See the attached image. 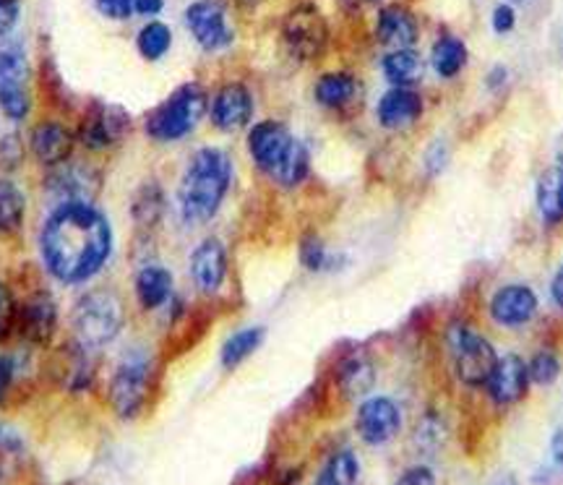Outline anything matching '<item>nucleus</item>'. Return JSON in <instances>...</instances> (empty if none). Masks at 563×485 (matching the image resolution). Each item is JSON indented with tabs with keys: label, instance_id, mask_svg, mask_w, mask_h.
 <instances>
[{
	"label": "nucleus",
	"instance_id": "4468645a",
	"mask_svg": "<svg viewBox=\"0 0 563 485\" xmlns=\"http://www.w3.org/2000/svg\"><path fill=\"white\" fill-rule=\"evenodd\" d=\"M254 118V94L241 81L220 86L212 99V126L222 133H235Z\"/></svg>",
	"mask_w": 563,
	"mask_h": 485
},
{
	"label": "nucleus",
	"instance_id": "79ce46f5",
	"mask_svg": "<svg viewBox=\"0 0 563 485\" xmlns=\"http://www.w3.org/2000/svg\"><path fill=\"white\" fill-rule=\"evenodd\" d=\"M395 485H436V475L429 468H410Z\"/></svg>",
	"mask_w": 563,
	"mask_h": 485
},
{
	"label": "nucleus",
	"instance_id": "6ab92c4d",
	"mask_svg": "<svg viewBox=\"0 0 563 485\" xmlns=\"http://www.w3.org/2000/svg\"><path fill=\"white\" fill-rule=\"evenodd\" d=\"M420 116H423V97L412 92L410 86H395V90H389L378 99L376 118L389 131L412 126Z\"/></svg>",
	"mask_w": 563,
	"mask_h": 485
},
{
	"label": "nucleus",
	"instance_id": "473e14b6",
	"mask_svg": "<svg viewBox=\"0 0 563 485\" xmlns=\"http://www.w3.org/2000/svg\"><path fill=\"white\" fill-rule=\"evenodd\" d=\"M162 209H165V199H162L157 186H144L139 191V197L133 199V220L139 225H154L160 220Z\"/></svg>",
	"mask_w": 563,
	"mask_h": 485
},
{
	"label": "nucleus",
	"instance_id": "b1692460",
	"mask_svg": "<svg viewBox=\"0 0 563 485\" xmlns=\"http://www.w3.org/2000/svg\"><path fill=\"white\" fill-rule=\"evenodd\" d=\"M382 69H384V76L395 86L418 84L425 73L423 58H420L412 47H404V50H389V56L384 58Z\"/></svg>",
	"mask_w": 563,
	"mask_h": 485
},
{
	"label": "nucleus",
	"instance_id": "f8f14e48",
	"mask_svg": "<svg viewBox=\"0 0 563 485\" xmlns=\"http://www.w3.org/2000/svg\"><path fill=\"white\" fill-rule=\"evenodd\" d=\"M77 131L60 123V120H43L32 128L30 133V152L39 165L52 170V167L71 162L77 150Z\"/></svg>",
	"mask_w": 563,
	"mask_h": 485
},
{
	"label": "nucleus",
	"instance_id": "0eeeda50",
	"mask_svg": "<svg viewBox=\"0 0 563 485\" xmlns=\"http://www.w3.org/2000/svg\"><path fill=\"white\" fill-rule=\"evenodd\" d=\"M128 131H131V118L120 107L94 103L79 120L77 141L86 152H107L118 146Z\"/></svg>",
	"mask_w": 563,
	"mask_h": 485
},
{
	"label": "nucleus",
	"instance_id": "37998d69",
	"mask_svg": "<svg viewBox=\"0 0 563 485\" xmlns=\"http://www.w3.org/2000/svg\"><path fill=\"white\" fill-rule=\"evenodd\" d=\"M165 9V0H133V13L136 16H157Z\"/></svg>",
	"mask_w": 563,
	"mask_h": 485
},
{
	"label": "nucleus",
	"instance_id": "7ed1b4c3",
	"mask_svg": "<svg viewBox=\"0 0 563 485\" xmlns=\"http://www.w3.org/2000/svg\"><path fill=\"white\" fill-rule=\"evenodd\" d=\"M124 298L110 287H94L79 295L71 311V327L84 347H105L124 332Z\"/></svg>",
	"mask_w": 563,
	"mask_h": 485
},
{
	"label": "nucleus",
	"instance_id": "de8ad7c7",
	"mask_svg": "<svg viewBox=\"0 0 563 485\" xmlns=\"http://www.w3.org/2000/svg\"><path fill=\"white\" fill-rule=\"evenodd\" d=\"M555 157H559V165H561V170H563V137L559 139V146H555Z\"/></svg>",
	"mask_w": 563,
	"mask_h": 485
},
{
	"label": "nucleus",
	"instance_id": "ddd939ff",
	"mask_svg": "<svg viewBox=\"0 0 563 485\" xmlns=\"http://www.w3.org/2000/svg\"><path fill=\"white\" fill-rule=\"evenodd\" d=\"M293 141L295 137L288 131V126L280 123V120H261V123L250 128L248 152L250 157H254L256 167L271 178L277 167H280V162L284 159V154L293 146Z\"/></svg>",
	"mask_w": 563,
	"mask_h": 485
},
{
	"label": "nucleus",
	"instance_id": "393cba45",
	"mask_svg": "<svg viewBox=\"0 0 563 485\" xmlns=\"http://www.w3.org/2000/svg\"><path fill=\"white\" fill-rule=\"evenodd\" d=\"M538 206L542 220L551 222H563V170L555 167V170L542 173L538 180Z\"/></svg>",
	"mask_w": 563,
	"mask_h": 485
},
{
	"label": "nucleus",
	"instance_id": "6e6552de",
	"mask_svg": "<svg viewBox=\"0 0 563 485\" xmlns=\"http://www.w3.org/2000/svg\"><path fill=\"white\" fill-rule=\"evenodd\" d=\"M451 345L454 366H457L459 379H462L467 387H485L499 363V355L491 342H488L483 334L462 327L454 332Z\"/></svg>",
	"mask_w": 563,
	"mask_h": 485
},
{
	"label": "nucleus",
	"instance_id": "5701e85b",
	"mask_svg": "<svg viewBox=\"0 0 563 485\" xmlns=\"http://www.w3.org/2000/svg\"><path fill=\"white\" fill-rule=\"evenodd\" d=\"M26 222V197L11 178H0V235H16Z\"/></svg>",
	"mask_w": 563,
	"mask_h": 485
},
{
	"label": "nucleus",
	"instance_id": "7c9ffc66",
	"mask_svg": "<svg viewBox=\"0 0 563 485\" xmlns=\"http://www.w3.org/2000/svg\"><path fill=\"white\" fill-rule=\"evenodd\" d=\"M0 113L11 123H22L32 116V94L26 90L24 81H9L0 84Z\"/></svg>",
	"mask_w": 563,
	"mask_h": 485
},
{
	"label": "nucleus",
	"instance_id": "a18cd8bd",
	"mask_svg": "<svg viewBox=\"0 0 563 485\" xmlns=\"http://www.w3.org/2000/svg\"><path fill=\"white\" fill-rule=\"evenodd\" d=\"M553 300L563 308V267L559 269V274H555L553 280Z\"/></svg>",
	"mask_w": 563,
	"mask_h": 485
},
{
	"label": "nucleus",
	"instance_id": "c85d7f7f",
	"mask_svg": "<svg viewBox=\"0 0 563 485\" xmlns=\"http://www.w3.org/2000/svg\"><path fill=\"white\" fill-rule=\"evenodd\" d=\"M357 475H361V462L350 449H342L329 457L316 477V485H355Z\"/></svg>",
	"mask_w": 563,
	"mask_h": 485
},
{
	"label": "nucleus",
	"instance_id": "f257e3e1",
	"mask_svg": "<svg viewBox=\"0 0 563 485\" xmlns=\"http://www.w3.org/2000/svg\"><path fill=\"white\" fill-rule=\"evenodd\" d=\"M39 256L60 285H84L97 277L113 256V225L86 201L58 204L39 230Z\"/></svg>",
	"mask_w": 563,
	"mask_h": 485
},
{
	"label": "nucleus",
	"instance_id": "ea45409f",
	"mask_svg": "<svg viewBox=\"0 0 563 485\" xmlns=\"http://www.w3.org/2000/svg\"><path fill=\"white\" fill-rule=\"evenodd\" d=\"M13 379H16V360L9 353H0V404L9 397Z\"/></svg>",
	"mask_w": 563,
	"mask_h": 485
},
{
	"label": "nucleus",
	"instance_id": "a211bd4d",
	"mask_svg": "<svg viewBox=\"0 0 563 485\" xmlns=\"http://www.w3.org/2000/svg\"><path fill=\"white\" fill-rule=\"evenodd\" d=\"M538 311V298L530 287L508 285L501 287L491 300V316L501 327H521Z\"/></svg>",
	"mask_w": 563,
	"mask_h": 485
},
{
	"label": "nucleus",
	"instance_id": "f704fd0d",
	"mask_svg": "<svg viewBox=\"0 0 563 485\" xmlns=\"http://www.w3.org/2000/svg\"><path fill=\"white\" fill-rule=\"evenodd\" d=\"M19 327V303L11 287L0 280V342H5Z\"/></svg>",
	"mask_w": 563,
	"mask_h": 485
},
{
	"label": "nucleus",
	"instance_id": "c9c22d12",
	"mask_svg": "<svg viewBox=\"0 0 563 485\" xmlns=\"http://www.w3.org/2000/svg\"><path fill=\"white\" fill-rule=\"evenodd\" d=\"M527 370H530V381L540 383V387H548V383H553L555 379H559L561 363L553 353H548L546 350V353L535 355L530 366H527Z\"/></svg>",
	"mask_w": 563,
	"mask_h": 485
},
{
	"label": "nucleus",
	"instance_id": "e433bc0d",
	"mask_svg": "<svg viewBox=\"0 0 563 485\" xmlns=\"http://www.w3.org/2000/svg\"><path fill=\"white\" fill-rule=\"evenodd\" d=\"M24 157H26V146L22 144V139L19 137L0 139V167H3V170H16V167H22Z\"/></svg>",
	"mask_w": 563,
	"mask_h": 485
},
{
	"label": "nucleus",
	"instance_id": "9b49d317",
	"mask_svg": "<svg viewBox=\"0 0 563 485\" xmlns=\"http://www.w3.org/2000/svg\"><path fill=\"white\" fill-rule=\"evenodd\" d=\"M357 436L371 447L389 443L402 428V413L389 397H371L357 407L355 415Z\"/></svg>",
	"mask_w": 563,
	"mask_h": 485
},
{
	"label": "nucleus",
	"instance_id": "c756f323",
	"mask_svg": "<svg viewBox=\"0 0 563 485\" xmlns=\"http://www.w3.org/2000/svg\"><path fill=\"white\" fill-rule=\"evenodd\" d=\"M308 170H310V154L305 150L303 141L295 139L293 146H290V152L284 154V159L280 162V167H277L271 178L284 188H295L303 184Z\"/></svg>",
	"mask_w": 563,
	"mask_h": 485
},
{
	"label": "nucleus",
	"instance_id": "bb28decb",
	"mask_svg": "<svg viewBox=\"0 0 563 485\" xmlns=\"http://www.w3.org/2000/svg\"><path fill=\"white\" fill-rule=\"evenodd\" d=\"M263 334L267 332H263L261 327H248V329H241V332H235L225 342V345H222V353H220L222 366H225L227 370H233L241 366L243 360H248L250 355L261 347Z\"/></svg>",
	"mask_w": 563,
	"mask_h": 485
},
{
	"label": "nucleus",
	"instance_id": "423d86ee",
	"mask_svg": "<svg viewBox=\"0 0 563 485\" xmlns=\"http://www.w3.org/2000/svg\"><path fill=\"white\" fill-rule=\"evenodd\" d=\"M282 37L288 50L293 52L297 60H316L327 50L329 43L327 19L321 16V11H318L316 5H295V9L288 13V19H284Z\"/></svg>",
	"mask_w": 563,
	"mask_h": 485
},
{
	"label": "nucleus",
	"instance_id": "09e8293b",
	"mask_svg": "<svg viewBox=\"0 0 563 485\" xmlns=\"http://www.w3.org/2000/svg\"><path fill=\"white\" fill-rule=\"evenodd\" d=\"M514 3H521V0H514Z\"/></svg>",
	"mask_w": 563,
	"mask_h": 485
},
{
	"label": "nucleus",
	"instance_id": "58836bf2",
	"mask_svg": "<svg viewBox=\"0 0 563 485\" xmlns=\"http://www.w3.org/2000/svg\"><path fill=\"white\" fill-rule=\"evenodd\" d=\"M22 16V0H0V37H9Z\"/></svg>",
	"mask_w": 563,
	"mask_h": 485
},
{
	"label": "nucleus",
	"instance_id": "1a4fd4ad",
	"mask_svg": "<svg viewBox=\"0 0 563 485\" xmlns=\"http://www.w3.org/2000/svg\"><path fill=\"white\" fill-rule=\"evenodd\" d=\"M186 26L207 52H220L233 45V29H230L227 11L220 0H196L188 5Z\"/></svg>",
	"mask_w": 563,
	"mask_h": 485
},
{
	"label": "nucleus",
	"instance_id": "412c9836",
	"mask_svg": "<svg viewBox=\"0 0 563 485\" xmlns=\"http://www.w3.org/2000/svg\"><path fill=\"white\" fill-rule=\"evenodd\" d=\"M173 274L165 267L139 269L133 277V295L141 311L152 314L160 311L162 306H167V300L173 298Z\"/></svg>",
	"mask_w": 563,
	"mask_h": 485
},
{
	"label": "nucleus",
	"instance_id": "4be33fe9",
	"mask_svg": "<svg viewBox=\"0 0 563 485\" xmlns=\"http://www.w3.org/2000/svg\"><path fill=\"white\" fill-rule=\"evenodd\" d=\"M357 90H361V86H357V79L352 76V73L329 71L316 81L314 97L316 103L327 107V110H342V107L355 103Z\"/></svg>",
	"mask_w": 563,
	"mask_h": 485
},
{
	"label": "nucleus",
	"instance_id": "f03ea898",
	"mask_svg": "<svg viewBox=\"0 0 563 485\" xmlns=\"http://www.w3.org/2000/svg\"><path fill=\"white\" fill-rule=\"evenodd\" d=\"M233 186V159L216 146H203L188 159L178 186L180 217L188 225H203L220 212Z\"/></svg>",
	"mask_w": 563,
	"mask_h": 485
},
{
	"label": "nucleus",
	"instance_id": "c03bdc74",
	"mask_svg": "<svg viewBox=\"0 0 563 485\" xmlns=\"http://www.w3.org/2000/svg\"><path fill=\"white\" fill-rule=\"evenodd\" d=\"M551 451H553V460L563 468V428L555 430V436H553V441H551Z\"/></svg>",
	"mask_w": 563,
	"mask_h": 485
},
{
	"label": "nucleus",
	"instance_id": "20e7f679",
	"mask_svg": "<svg viewBox=\"0 0 563 485\" xmlns=\"http://www.w3.org/2000/svg\"><path fill=\"white\" fill-rule=\"evenodd\" d=\"M209 110V97L199 84H183L175 90L165 103L154 107L146 116L144 131L152 141L160 144H175L183 141L193 128L201 123Z\"/></svg>",
	"mask_w": 563,
	"mask_h": 485
},
{
	"label": "nucleus",
	"instance_id": "cd10ccee",
	"mask_svg": "<svg viewBox=\"0 0 563 485\" xmlns=\"http://www.w3.org/2000/svg\"><path fill=\"white\" fill-rule=\"evenodd\" d=\"M173 47V29L165 22H149L139 29L136 35V50L139 56L154 63V60H162Z\"/></svg>",
	"mask_w": 563,
	"mask_h": 485
},
{
	"label": "nucleus",
	"instance_id": "2f4dec72",
	"mask_svg": "<svg viewBox=\"0 0 563 485\" xmlns=\"http://www.w3.org/2000/svg\"><path fill=\"white\" fill-rule=\"evenodd\" d=\"M339 387L348 397H361L373 387V366L363 358H350L339 368Z\"/></svg>",
	"mask_w": 563,
	"mask_h": 485
},
{
	"label": "nucleus",
	"instance_id": "4c0bfd02",
	"mask_svg": "<svg viewBox=\"0 0 563 485\" xmlns=\"http://www.w3.org/2000/svg\"><path fill=\"white\" fill-rule=\"evenodd\" d=\"M94 9L110 22H128V19L136 16L133 0H94Z\"/></svg>",
	"mask_w": 563,
	"mask_h": 485
},
{
	"label": "nucleus",
	"instance_id": "49530a36",
	"mask_svg": "<svg viewBox=\"0 0 563 485\" xmlns=\"http://www.w3.org/2000/svg\"><path fill=\"white\" fill-rule=\"evenodd\" d=\"M501 81H506V71H504V69H501V66H499V69H493V73H491V79H488V86H499V84H501Z\"/></svg>",
	"mask_w": 563,
	"mask_h": 485
},
{
	"label": "nucleus",
	"instance_id": "9d476101",
	"mask_svg": "<svg viewBox=\"0 0 563 485\" xmlns=\"http://www.w3.org/2000/svg\"><path fill=\"white\" fill-rule=\"evenodd\" d=\"M16 332L34 347H47L58 332V303L47 289H37L19 306Z\"/></svg>",
	"mask_w": 563,
	"mask_h": 485
},
{
	"label": "nucleus",
	"instance_id": "a19ab883",
	"mask_svg": "<svg viewBox=\"0 0 563 485\" xmlns=\"http://www.w3.org/2000/svg\"><path fill=\"white\" fill-rule=\"evenodd\" d=\"M517 26V13L508 3H501L496 5V11H493V29L499 32V35H508V32Z\"/></svg>",
	"mask_w": 563,
	"mask_h": 485
},
{
	"label": "nucleus",
	"instance_id": "39448f33",
	"mask_svg": "<svg viewBox=\"0 0 563 485\" xmlns=\"http://www.w3.org/2000/svg\"><path fill=\"white\" fill-rule=\"evenodd\" d=\"M149 392H152V363L141 353L126 355L113 370L110 387H107L115 415L124 417V421L139 417L149 400Z\"/></svg>",
	"mask_w": 563,
	"mask_h": 485
},
{
	"label": "nucleus",
	"instance_id": "72a5a7b5",
	"mask_svg": "<svg viewBox=\"0 0 563 485\" xmlns=\"http://www.w3.org/2000/svg\"><path fill=\"white\" fill-rule=\"evenodd\" d=\"M301 264L308 269V272H329L337 264V256H331L327 251L321 240L316 235H308L301 242Z\"/></svg>",
	"mask_w": 563,
	"mask_h": 485
},
{
	"label": "nucleus",
	"instance_id": "aec40b11",
	"mask_svg": "<svg viewBox=\"0 0 563 485\" xmlns=\"http://www.w3.org/2000/svg\"><path fill=\"white\" fill-rule=\"evenodd\" d=\"M376 39L389 50H404L418 43V19L404 5H386L378 11Z\"/></svg>",
	"mask_w": 563,
	"mask_h": 485
},
{
	"label": "nucleus",
	"instance_id": "dca6fc26",
	"mask_svg": "<svg viewBox=\"0 0 563 485\" xmlns=\"http://www.w3.org/2000/svg\"><path fill=\"white\" fill-rule=\"evenodd\" d=\"M227 251L216 238L201 240L191 253V280L199 293L212 295L225 285Z\"/></svg>",
	"mask_w": 563,
	"mask_h": 485
},
{
	"label": "nucleus",
	"instance_id": "a878e982",
	"mask_svg": "<svg viewBox=\"0 0 563 485\" xmlns=\"http://www.w3.org/2000/svg\"><path fill=\"white\" fill-rule=\"evenodd\" d=\"M431 60L438 76L454 79L467 66V45L459 37H451V35L441 37L438 43L433 45Z\"/></svg>",
	"mask_w": 563,
	"mask_h": 485
},
{
	"label": "nucleus",
	"instance_id": "2eb2a0df",
	"mask_svg": "<svg viewBox=\"0 0 563 485\" xmlns=\"http://www.w3.org/2000/svg\"><path fill=\"white\" fill-rule=\"evenodd\" d=\"M47 191L52 193V199H58V204H68V201L94 204V197L99 191V175L86 165L66 162L47 173Z\"/></svg>",
	"mask_w": 563,
	"mask_h": 485
},
{
	"label": "nucleus",
	"instance_id": "f3484780",
	"mask_svg": "<svg viewBox=\"0 0 563 485\" xmlns=\"http://www.w3.org/2000/svg\"><path fill=\"white\" fill-rule=\"evenodd\" d=\"M496 404H514L527 394L530 387V370L519 355H504L493 368L491 381L485 383Z\"/></svg>",
	"mask_w": 563,
	"mask_h": 485
}]
</instances>
